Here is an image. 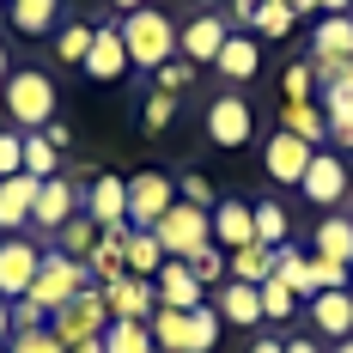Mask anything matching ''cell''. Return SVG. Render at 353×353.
<instances>
[{"instance_id": "cell-1", "label": "cell", "mask_w": 353, "mask_h": 353, "mask_svg": "<svg viewBox=\"0 0 353 353\" xmlns=\"http://www.w3.org/2000/svg\"><path fill=\"white\" fill-rule=\"evenodd\" d=\"M146 329H152V341H159V353H213L219 347V335H225V317L208 305H195V311H152L146 317Z\"/></svg>"}, {"instance_id": "cell-2", "label": "cell", "mask_w": 353, "mask_h": 353, "mask_svg": "<svg viewBox=\"0 0 353 353\" xmlns=\"http://www.w3.org/2000/svg\"><path fill=\"white\" fill-rule=\"evenodd\" d=\"M0 104H6V122L19 134H37L55 122V79L43 68H12L6 85H0Z\"/></svg>"}, {"instance_id": "cell-3", "label": "cell", "mask_w": 353, "mask_h": 353, "mask_svg": "<svg viewBox=\"0 0 353 353\" xmlns=\"http://www.w3.org/2000/svg\"><path fill=\"white\" fill-rule=\"evenodd\" d=\"M116 31H122V49H128V68H141V73H159L176 55V25H171V12H159V6L122 12Z\"/></svg>"}, {"instance_id": "cell-4", "label": "cell", "mask_w": 353, "mask_h": 353, "mask_svg": "<svg viewBox=\"0 0 353 353\" xmlns=\"http://www.w3.org/2000/svg\"><path fill=\"white\" fill-rule=\"evenodd\" d=\"M85 286H92V268H85V262H73V256H61V250H43V268H37V281H31V299L49 311V317L68 311Z\"/></svg>"}, {"instance_id": "cell-5", "label": "cell", "mask_w": 353, "mask_h": 353, "mask_svg": "<svg viewBox=\"0 0 353 353\" xmlns=\"http://www.w3.org/2000/svg\"><path fill=\"white\" fill-rule=\"evenodd\" d=\"M152 238L165 244V256L189 262L195 250H208V244H213V213H208V208H189V201H171V213L152 225Z\"/></svg>"}, {"instance_id": "cell-6", "label": "cell", "mask_w": 353, "mask_h": 353, "mask_svg": "<svg viewBox=\"0 0 353 353\" xmlns=\"http://www.w3.org/2000/svg\"><path fill=\"white\" fill-rule=\"evenodd\" d=\"M49 329H55V341H61V347H79V341H98V335L110 329L104 286H85V292L73 299L68 311H55V317H49Z\"/></svg>"}, {"instance_id": "cell-7", "label": "cell", "mask_w": 353, "mask_h": 353, "mask_svg": "<svg viewBox=\"0 0 353 353\" xmlns=\"http://www.w3.org/2000/svg\"><path fill=\"white\" fill-rule=\"evenodd\" d=\"M171 201H176V183L165 171H134L128 176V225L134 232H152L171 213Z\"/></svg>"}, {"instance_id": "cell-8", "label": "cell", "mask_w": 353, "mask_h": 353, "mask_svg": "<svg viewBox=\"0 0 353 353\" xmlns=\"http://www.w3.org/2000/svg\"><path fill=\"white\" fill-rule=\"evenodd\" d=\"M250 134H256L250 104L238 98V92H219V98L208 104V141L225 146V152H238V146H250Z\"/></svg>"}, {"instance_id": "cell-9", "label": "cell", "mask_w": 353, "mask_h": 353, "mask_svg": "<svg viewBox=\"0 0 353 353\" xmlns=\"http://www.w3.org/2000/svg\"><path fill=\"white\" fill-rule=\"evenodd\" d=\"M37 268H43V250L31 238H0V299H31Z\"/></svg>"}, {"instance_id": "cell-10", "label": "cell", "mask_w": 353, "mask_h": 353, "mask_svg": "<svg viewBox=\"0 0 353 353\" xmlns=\"http://www.w3.org/2000/svg\"><path fill=\"white\" fill-rule=\"evenodd\" d=\"M311 152H317V146H305L299 134L274 128V134L262 141V171L274 176V183H305V171H311Z\"/></svg>"}, {"instance_id": "cell-11", "label": "cell", "mask_w": 353, "mask_h": 353, "mask_svg": "<svg viewBox=\"0 0 353 353\" xmlns=\"http://www.w3.org/2000/svg\"><path fill=\"white\" fill-rule=\"evenodd\" d=\"M299 189L311 195V208H341L347 189H353V176H347V165H341L335 152H311V171H305Z\"/></svg>"}, {"instance_id": "cell-12", "label": "cell", "mask_w": 353, "mask_h": 353, "mask_svg": "<svg viewBox=\"0 0 353 353\" xmlns=\"http://www.w3.org/2000/svg\"><path fill=\"white\" fill-rule=\"evenodd\" d=\"M85 213H92L104 232H122V225H128V176L92 171V183H85Z\"/></svg>"}, {"instance_id": "cell-13", "label": "cell", "mask_w": 353, "mask_h": 353, "mask_svg": "<svg viewBox=\"0 0 353 353\" xmlns=\"http://www.w3.org/2000/svg\"><path fill=\"white\" fill-rule=\"evenodd\" d=\"M104 305H110V323H146L159 311V292H152V281H141V274H122V281L104 286Z\"/></svg>"}, {"instance_id": "cell-14", "label": "cell", "mask_w": 353, "mask_h": 353, "mask_svg": "<svg viewBox=\"0 0 353 353\" xmlns=\"http://www.w3.org/2000/svg\"><path fill=\"white\" fill-rule=\"evenodd\" d=\"M73 213H79V189H73L68 176H43V189H37V208H31V225L55 238V232L68 225Z\"/></svg>"}, {"instance_id": "cell-15", "label": "cell", "mask_w": 353, "mask_h": 353, "mask_svg": "<svg viewBox=\"0 0 353 353\" xmlns=\"http://www.w3.org/2000/svg\"><path fill=\"white\" fill-rule=\"evenodd\" d=\"M152 292H159L165 311H195V305H208V286L195 281L189 262H176V256H165V268L152 274Z\"/></svg>"}, {"instance_id": "cell-16", "label": "cell", "mask_w": 353, "mask_h": 353, "mask_svg": "<svg viewBox=\"0 0 353 353\" xmlns=\"http://www.w3.org/2000/svg\"><path fill=\"white\" fill-rule=\"evenodd\" d=\"M37 189H43V183L25 176V171H19V176H0V232H6V238H19V232L31 225Z\"/></svg>"}, {"instance_id": "cell-17", "label": "cell", "mask_w": 353, "mask_h": 353, "mask_svg": "<svg viewBox=\"0 0 353 353\" xmlns=\"http://www.w3.org/2000/svg\"><path fill=\"white\" fill-rule=\"evenodd\" d=\"M225 37H232V31H225V19H213V12H201V19H189V25L176 31V55L201 68V61H213V55L225 49Z\"/></svg>"}, {"instance_id": "cell-18", "label": "cell", "mask_w": 353, "mask_h": 353, "mask_svg": "<svg viewBox=\"0 0 353 353\" xmlns=\"http://www.w3.org/2000/svg\"><path fill=\"white\" fill-rule=\"evenodd\" d=\"M213 244L225 250H244V244H256V213H250V201H213Z\"/></svg>"}, {"instance_id": "cell-19", "label": "cell", "mask_w": 353, "mask_h": 353, "mask_svg": "<svg viewBox=\"0 0 353 353\" xmlns=\"http://www.w3.org/2000/svg\"><path fill=\"white\" fill-rule=\"evenodd\" d=\"M213 311L232 323V329H256L262 323V292L250 281H225V286H213Z\"/></svg>"}, {"instance_id": "cell-20", "label": "cell", "mask_w": 353, "mask_h": 353, "mask_svg": "<svg viewBox=\"0 0 353 353\" xmlns=\"http://www.w3.org/2000/svg\"><path fill=\"white\" fill-rule=\"evenodd\" d=\"M122 73H128V49H122V31H116V25H98V37H92V55H85V79L110 85V79H122Z\"/></svg>"}, {"instance_id": "cell-21", "label": "cell", "mask_w": 353, "mask_h": 353, "mask_svg": "<svg viewBox=\"0 0 353 353\" xmlns=\"http://www.w3.org/2000/svg\"><path fill=\"white\" fill-rule=\"evenodd\" d=\"M311 323H317L329 341H347L353 335V292L347 286H341V292H317V299H311Z\"/></svg>"}, {"instance_id": "cell-22", "label": "cell", "mask_w": 353, "mask_h": 353, "mask_svg": "<svg viewBox=\"0 0 353 353\" xmlns=\"http://www.w3.org/2000/svg\"><path fill=\"white\" fill-rule=\"evenodd\" d=\"M213 68L225 73L232 85H244V79L262 73V43H256V37H225V49L213 55Z\"/></svg>"}, {"instance_id": "cell-23", "label": "cell", "mask_w": 353, "mask_h": 353, "mask_svg": "<svg viewBox=\"0 0 353 353\" xmlns=\"http://www.w3.org/2000/svg\"><path fill=\"white\" fill-rule=\"evenodd\" d=\"M85 268H92V281H98V286L122 281V274H128V225H122V232H104L98 250L85 256Z\"/></svg>"}, {"instance_id": "cell-24", "label": "cell", "mask_w": 353, "mask_h": 353, "mask_svg": "<svg viewBox=\"0 0 353 353\" xmlns=\"http://www.w3.org/2000/svg\"><path fill=\"white\" fill-rule=\"evenodd\" d=\"M6 19L19 37H49L61 19V0H6Z\"/></svg>"}, {"instance_id": "cell-25", "label": "cell", "mask_w": 353, "mask_h": 353, "mask_svg": "<svg viewBox=\"0 0 353 353\" xmlns=\"http://www.w3.org/2000/svg\"><path fill=\"white\" fill-rule=\"evenodd\" d=\"M274 128H286V134H299L305 146H323V134H329V122H323V104H281V116H274Z\"/></svg>"}, {"instance_id": "cell-26", "label": "cell", "mask_w": 353, "mask_h": 353, "mask_svg": "<svg viewBox=\"0 0 353 353\" xmlns=\"http://www.w3.org/2000/svg\"><path fill=\"white\" fill-rule=\"evenodd\" d=\"M268 274H274V250H268V244H244V250H232V256H225V281L262 286Z\"/></svg>"}, {"instance_id": "cell-27", "label": "cell", "mask_w": 353, "mask_h": 353, "mask_svg": "<svg viewBox=\"0 0 353 353\" xmlns=\"http://www.w3.org/2000/svg\"><path fill=\"white\" fill-rule=\"evenodd\" d=\"M98 238H104V225H98L92 213H73L68 225L55 232V250H61V256H73V262H85V256L98 250Z\"/></svg>"}, {"instance_id": "cell-28", "label": "cell", "mask_w": 353, "mask_h": 353, "mask_svg": "<svg viewBox=\"0 0 353 353\" xmlns=\"http://www.w3.org/2000/svg\"><path fill=\"white\" fill-rule=\"evenodd\" d=\"M92 37H98V25H85V19L61 25V31H55V61H61V68H85V55H92Z\"/></svg>"}, {"instance_id": "cell-29", "label": "cell", "mask_w": 353, "mask_h": 353, "mask_svg": "<svg viewBox=\"0 0 353 353\" xmlns=\"http://www.w3.org/2000/svg\"><path fill=\"white\" fill-rule=\"evenodd\" d=\"M159 268H165V244H159L152 232H134V225H128V274L152 281Z\"/></svg>"}, {"instance_id": "cell-30", "label": "cell", "mask_w": 353, "mask_h": 353, "mask_svg": "<svg viewBox=\"0 0 353 353\" xmlns=\"http://www.w3.org/2000/svg\"><path fill=\"white\" fill-rule=\"evenodd\" d=\"M256 244H268V250H281L286 244V232H292V213L281 208V201H256Z\"/></svg>"}, {"instance_id": "cell-31", "label": "cell", "mask_w": 353, "mask_h": 353, "mask_svg": "<svg viewBox=\"0 0 353 353\" xmlns=\"http://www.w3.org/2000/svg\"><path fill=\"white\" fill-rule=\"evenodd\" d=\"M317 256H329V262H347L353 256V219H341V213H329L317 225Z\"/></svg>"}, {"instance_id": "cell-32", "label": "cell", "mask_w": 353, "mask_h": 353, "mask_svg": "<svg viewBox=\"0 0 353 353\" xmlns=\"http://www.w3.org/2000/svg\"><path fill=\"white\" fill-rule=\"evenodd\" d=\"M104 353H159L146 323H110L104 329Z\"/></svg>"}, {"instance_id": "cell-33", "label": "cell", "mask_w": 353, "mask_h": 353, "mask_svg": "<svg viewBox=\"0 0 353 353\" xmlns=\"http://www.w3.org/2000/svg\"><path fill=\"white\" fill-rule=\"evenodd\" d=\"M55 165H61V146L49 141L43 128H37V134H25V176H37V183H43V176H55Z\"/></svg>"}, {"instance_id": "cell-34", "label": "cell", "mask_w": 353, "mask_h": 353, "mask_svg": "<svg viewBox=\"0 0 353 353\" xmlns=\"http://www.w3.org/2000/svg\"><path fill=\"white\" fill-rule=\"evenodd\" d=\"M281 104H317V68L311 61H292L281 73Z\"/></svg>"}, {"instance_id": "cell-35", "label": "cell", "mask_w": 353, "mask_h": 353, "mask_svg": "<svg viewBox=\"0 0 353 353\" xmlns=\"http://www.w3.org/2000/svg\"><path fill=\"white\" fill-rule=\"evenodd\" d=\"M256 292H262V323H286L292 311H299V292H292L286 281H274V274L256 286Z\"/></svg>"}, {"instance_id": "cell-36", "label": "cell", "mask_w": 353, "mask_h": 353, "mask_svg": "<svg viewBox=\"0 0 353 353\" xmlns=\"http://www.w3.org/2000/svg\"><path fill=\"white\" fill-rule=\"evenodd\" d=\"M292 19H299V12H292L286 0H262V6H256V19H250V31H256V37H274V43H281V37L292 31Z\"/></svg>"}, {"instance_id": "cell-37", "label": "cell", "mask_w": 353, "mask_h": 353, "mask_svg": "<svg viewBox=\"0 0 353 353\" xmlns=\"http://www.w3.org/2000/svg\"><path fill=\"white\" fill-rule=\"evenodd\" d=\"M189 274L208 286V292H213V286H225V250H219V244L195 250V256H189Z\"/></svg>"}, {"instance_id": "cell-38", "label": "cell", "mask_w": 353, "mask_h": 353, "mask_svg": "<svg viewBox=\"0 0 353 353\" xmlns=\"http://www.w3.org/2000/svg\"><path fill=\"white\" fill-rule=\"evenodd\" d=\"M6 353H68V347L55 341V329H19V335L6 341Z\"/></svg>"}, {"instance_id": "cell-39", "label": "cell", "mask_w": 353, "mask_h": 353, "mask_svg": "<svg viewBox=\"0 0 353 353\" xmlns=\"http://www.w3.org/2000/svg\"><path fill=\"white\" fill-rule=\"evenodd\" d=\"M19 171H25V134L0 128V176H19Z\"/></svg>"}, {"instance_id": "cell-40", "label": "cell", "mask_w": 353, "mask_h": 353, "mask_svg": "<svg viewBox=\"0 0 353 353\" xmlns=\"http://www.w3.org/2000/svg\"><path fill=\"white\" fill-rule=\"evenodd\" d=\"M176 201H189V208H208V213H213L208 176H201V171H183V176H176Z\"/></svg>"}, {"instance_id": "cell-41", "label": "cell", "mask_w": 353, "mask_h": 353, "mask_svg": "<svg viewBox=\"0 0 353 353\" xmlns=\"http://www.w3.org/2000/svg\"><path fill=\"white\" fill-rule=\"evenodd\" d=\"M152 79H159V92H183V85H189V79H195V61H183V55H171V61H165V68L152 73Z\"/></svg>"}, {"instance_id": "cell-42", "label": "cell", "mask_w": 353, "mask_h": 353, "mask_svg": "<svg viewBox=\"0 0 353 353\" xmlns=\"http://www.w3.org/2000/svg\"><path fill=\"white\" fill-rule=\"evenodd\" d=\"M19 329H49V311L37 305V299H12V335Z\"/></svg>"}, {"instance_id": "cell-43", "label": "cell", "mask_w": 353, "mask_h": 353, "mask_svg": "<svg viewBox=\"0 0 353 353\" xmlns=\"http://www.w3.org/2000/svg\"><path fill=\"white\" fill-rule=\"evenodd\" d=\"M171 116H176L171 92H152V98H146V128H171Z\"/></svg>"}, {"instance_id": "cell-44", "label": "cell", "mask_w": 353, "mask_h": 353, "mask_svg": "<svg viewBox=\"0 0 353 353\" xmlns=\"http://www.w3.org/2000/svg\"><path fill=\"white\" fill-rule=\"evenodd\" d=\"M250 353H286V341H281V335H256V341H250Z\"/></svg>"}, {"instance_id": "cell-45", "label": "cell", "mask_w": 353, "mask_h": 353, "mask_svg": "<svg viewBox=\"0 0 353 353\" xmlns=\"http://www.w3.org/2000/svg\"><path fill=\"white\" fill-rule=\"evenodd\" d=\"M256 6H262V0H232V19H238V25H250V19H256Z\"/></svg>"}, {"instance_id": "cell-46", "label": "cell", "mask_w": 353, "mask_h": 353, "mask_svg": "<svg viewBox=\"0 0 353 353\" xmlns=\"http://www.w3.org/2000/svg\"><path fill=\"white\" fill-rule=\"evenodd\" d=\"M0 341H12V299H0Z\"/></svg>"}, {"instance_id": "cell-47", "label": "cell", "mask_w": 353, "mask_h": 353, "mask_svg": "<svg viewBox=\"0 0 353 353\" xmlns=\"http://www.w3.org/2000/svg\"><path fill=\"white\" fill-rule=\"evenodd\" d=\"M286 353H323V347L311 341V335H292V341H286Z\"/></svg>"}, {"instance_id": "cell-48", "label": "cell", "mask_w": 353, "mask_h": 353, "mask_svg": "<svg viewBox=\"0 0 353 353\" xmlns=\"http://www.w3.org/2000/svg\"><path fill=\"white\" fill-rule=\"evenodd\" d=\"M317 12H353V0H317Z\"/></svg>"}, {"instance_id": "cell-49", "label": "cell", "mask_w": 353, "mask_h": 353, "mask_svg": "<svg viewBox=\"0 0 353 353\" xmlns=\"http://www.w3.org/2000/svg\"><path fill=\"white\" fill-rule=\"evenodd\" d=\"M68 353H104V335H98V341H79V347H68Z\"/></svg>"}, {"instance_id": "cell-50", "label": "cell", "mask_w": 353, "mask_h": 353, "mask_svg": "<svg viewBox=\"0 0 353 353\" xmlns=\"http://www.w3.org/2000/svg\"><path fill=\"white\" fill-rule=\"evenodd\" d=\"M110 6H116V12H141L146 0H110Z\"/></svg>"}, {"instance_id": "cell-51", "label": "cell", "mask_w": 353, "mask_h": 353, "mask_svg": "<svg viewBox=\"0 0 353 353\" xmlns=\"http://www.w3.org/2000/svg\"><path fill=\"white\" fill-rule=\"evenodd\" d=\"M6 73H12V61H6V43H0V85H6Z\"/></svg>"}, {"instance_id": "cell-52", "label": "cell", "mask_w": 353, "mask_h": 353, "mask_svg": "<svg viewBox=\"0 0 353 353\" xmlns=\"http://www.w3.org/2000/svg\"><path fill=\"white\" fill-rule=\"evenodd\" d=\"M335 353H353V335H347V341H335Z\"/></svg>"}, {"instance_id": "cell-53", "label": "cell", "mask_w": 353, "mask_h": 353, "mask_svg": "<svg viewBox=\"0 0 353 353\" xmlns=\"http://www.w3.org/2000/svg\"><path fill=\"white\" fill-rule=\"evenodd\" d=\"M195 6H219V0H195Z\"/></svg>"}, {"instance_id": "cell-54", "label": "cell", "mask_w": 353, "mask_h": 353, "mask_svg": "<svg viewBox=\"0 0 353 353\" xmlns=\"http://www.w3.org/2000/svg\"><path fill=\"white\" fill-rule=\"evenodd\" d=\"M347 274H353V256H347Z\"/></svg>"}, {"instance_id": "cell-55", "label": "cell", "mask_w": 353, "mask_h": 353, "mask_svg": "<svg viewBox=\"0 0 353 353\" xmlns=\"http://www.w3.org/2000/svg\"><path fill=\"white\" fill-rule=\"evenodd\" d=\"M0 6H6V0H0Z\"/></svg>"}]
</instances>
